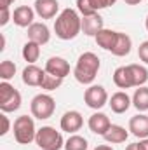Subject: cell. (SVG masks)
Returning a JSON list of instances; mask_svg holds the SVG:
<instances>
[{
	"mask_svg": "<svg viewBox=\"0 0 148 150\" xmlns=\"http://www.w3.org/2000/svg\"><path fill=\"white\" fill-rule=\"evenodd\" d=\"M61 129L66 131L68 134H75L77 131H80V127L84 126V117L82 113L77 112V110H70L61 117V122H59Z\"/></svg>",
	"mask_w": 148,
	"mask_h": 150,
	"instance_id": "obj_9",
	"label": "cell"
},
{
	"mask_svg": "<svg viewBox=\"0 0 148 150\" xmlns=\"http://www.w3.org/2000/svg\"><path fill=\"white\" fill-rule=\"evenodd\" d=\"M21 107V93L9 82H0V110L4 113L16 112Z\"/></svg>",
	"mask_w": 148,
	"mask_h": 150,
	"instance_id": "obj_5",
	"label": "cell"
},
{
	"mask_svg": "<svg viewBox=\"0 0 148 150\" xmlns=\"http://www.w3.org/2000/svg\"><path fill=\"white\" fill-rule=\"evenodd\" d=\"M35 9H32L30 5H19L18 9H14L12 12V21L16 26L19 28H30L33 25V19H35Z\"/></svg>",
	"mask_w": 148,
	"mask_h": 150,
	"instance_id": "obj_8",
	"label": "cell"
},
{
	"mask_svg": "<svg viewBox=\"0 0 148 150\" xmlns=\"http://www.w3.org/2000/svg\"><path fill=\"white\" fill-rule=\"evenodd\" d=\"M35 136L37 129L33 119L28 115H19L14 120V140L19 145H30L32 142H35Z\"/></svg>",
	"mask_w": 148,
	"mask_h": 150,
	"instance_id": "obj_4",
	"label": "cell"
},
{
	"mask_svg": "<svg viewBox=\"0 0 148 150\" xmlns=\"http://www.w3.org/2000/svg\"><path fill=\"white\" fill-rule=\"evenodd\" d=\"M125 150H140V145L138 143H131V145H127Z\"/></svg>",
	"mask_w": 148,
	"mask_h": 150,
	"instance_id": "obj_34",
	"label": "cell"
},
{
	"mask_svg": "<svg viewBox=\"0 0 148 150\" xmlns=\"http://www.w3.org/2000/svg\"><path fill=\"white\" fill-rule=\"evenodd\" d=\"M131 47H132L131 37H129L127 33L118 32V33H117V42H115V45H113V49H111V54H113V56H118V58L127 56V54L131 52Z\"/></svg>",
	"mask_w": 148,
	"mask_h": 150,
	"instance_id": "obj_19",
	"label": "cell"
},
{
	"mask_svg": "<svg viewBox=\"0 0 148 150\" xmlns=\"http://www.w3.org/2000/svg\"><path fill=\"white\" fill-rule=\"evenodd\" d=\"M45 72L54 77H59V79H65L66 75H70V63L65 59V58H59V56H52L47 59L45 63Z\"/></svg>",
	"mask_w": 148,
	"mask_h": 150,
	"instance_id": "obj_10",
	"label": "cell"
},
{
	"mask_svg": "<svg viewBox=\"0 0 148 150\" xmlns=\"http://www.w3.org/2000/svg\"><path fill=\"white\" fill-rule=\"evenodd\" d=\"M131 103H132V100L124 91H118V93L111 94V98L108 100V105H110V108L113 113H125L129 110Z\"/></svg>",
	"mask_w": 148,
	"mask_h": 150,
	"instance_id": "obj_16",
	"label": "cell"
},
{
	"mask_svg": "<svg viewBox=\"0 0 148 150\" xmlns=\"http://www.w3.org/2000/svg\"><path fill=\"white\" fill-rule=\"evenodd\" d=\"M113 82H115V86L120 87V89L134 87V80H132V74H131L129 65H127V67H118V68L113 72Z\"/></svg>",
	"mask_w": 148,
	"mask_h": 150,
	"instance_id": "obj_18",
	"label": "cell"
},
{
	"mask_svg": "<svg viewBox=\"0 0 148 150\" xmlns=\"http://www.w3.org/2000/svg\"><path fill=\"white\" fill-rule=\"evenodd\" d=\"M84 101L89 108L99 110L108 103V93L103 86H89L84 93Z\"/></svg>",
	"mask_w": 148,
	"mask_h": 150,
	"instance_id": "obj_7",
	"label": "cell"
},
{
	"mask_svg": "<svg viewBox=\"0 0 148 150\" xmlns=\"http://www.w3.org/2000/svg\"><path fill=\"white\" fill-rule=\"evenodd\" d=\"M9 21H11V12H9V7H4V9H2V14H0V26H5Z\"/></svg>",
	"mask_w": 148,
	"mask_h": 150,
	"instance_id": "obj_29",
	"label": "cell"
},
{
	"mask_svg": "<svg viewBox=\"0 0 148 150\" xmlns=\"http://www.w3.org/2000/svg\"><path fill=\"white\" fill-rule=\"evenodd\" d=\"M87 140L84 136L72 134L66 142H65V150H87Z\"/></svg>",
	"mask_w": 148,
	"mask_h": 150,
	"instance_id": "obj_25",
	"label": "cell"
},
{
	"mask_svg": "<svg viewBox=\"0 0 148 150\" xmlns=\"http://www.w3.org/2000/svg\"><path fill=\"white\" fill-rule=\"evenodd\" d=\"M54 32H56V37L61 40H73L82 32V18L75 9H70V7L61 11L54 21Z\"/></svg>",
	"mask_w": 148,
	"mask_h": 150,
	"instance_id": "obj_1",
	"label": "cell"
},
{
	"mask_svg": "<svg viewBox=\"0 0 148 150\" xmlns=\"http://www.w3.org/2000/svg\"><path fill=\"white\" fill-rule=\"evenodd\" d=\"M138 145H140V150H148V138H143Z\"/></svg>",
	"mask_w": 148,
	"mask_h": 150,
	"instance_id": "obj_31",
	"label": "cell"
},
{
	"mask_svg": "<svg viewBox=\"0 0 148 150\" xmlns=\"http://www.w3.org/2000/svg\"><path fill=\"white\" fill-rule=\"evenodd\" d=\"M124 2H125L127 5H138V4H140L141 0H124Z\"/></svg>",
	"mask_w": 148,
	"mask_h": 150,
	"instance_id": "obj_35",
	"label": "cell"
},
{
	"mask_svg": "<svg viewBox=\"0 0 148 150\" xmlns=\"http://www.w3.org/2000/svg\"><path fill=\"white\" fill-rule=\"evenodd\" d=\"M87 126H89V129H91L94 134L105 136V134H106V131L110 129L111 122H110V119H108V115H106V113L96 112V113H92V115L89 117Z\"/></svg>",
	"mask_w": 148,
	"mask_h": 150,
	"instance_id": "obj_11",
	"label": "cell"
},
{
	"mask_svg": "<svg viewBox=\"0 0 148 150\" xmlns=\"http://www.w3.org/2000/svg\"><path fill=\"white\" fill-rule=\"evenodd\" d=\"M99 67H101V61L99 58L94 54V52H84L78 56L77 59V65L73 68V75L77 79V82L80 84H92L96 75L99 72Z\"/></svg>",
	"mask_w": 148,
	"mask_h": 150,
	"instance_id": "obj_2",
	"label": "cell"
},
{
	"mask_svg": "<svg viewBox=\"0 0 148 150\" xmlns=\"http://www.w3.org/2000/svg\"><path fill=\"white\" fill-rule=\"evenodd\" d=\"M33 9H35L38 18L52 19L59 11V4H58V0H35Z\"/></svg>",
	"mask_w": 148,
	"mask_h": 150,
	"instance_id": "obj_12",
	"label": "cell"
},
{
	"mask_svg": "<svg viewBox=\"0 0 148 150\" xmlns=\"http://www.w3.org/2000/svg\"><path fill=\"white\" fill-rule=\"evenodd\" d=\"M0 120H2V131H0V134L4 136V134H7V133H9L11 122H9V119H7V115H5V113H2V115H0Z\"/></svg>",
	"mask_w": 148,
	"mask_h": 150,
	"instance_id": "obj_30",
	"label": "cell"
},
{
	"mask_svg": "<svg viewBox=\"0 0 148 150\" xmlns=\"http://www.w3.org/2000/svg\"><path fill=\"white\" fill-rule=\"evenodd\" d=\"M132 105L136 107V110L140 112H147L148 110V87L141 86L134 91V96H132Z\"/></svg>",
	"mask_w": 148,
	"mask_h": 150,
	"instance_id": "obj_22",
	"label": "cell"
},
{
	"mask_svg": "<svg viewBox=\"0 0 148 150\" xmlns=\"http://www.w3.org/2000/svg\"><path fill=\"white\" fill-rule=\"evenodd\" d=\"M61 84H63V79L54 77V75H51V74H47V72H45L44 80H42V84H40V87H42V89H45V91H56Z\"/></svg>",
	"mask_w": 148,
	"mask_h": 150,
	"instance_id": "obj_26",
	"label": "cell"
},
{
	"mask_svg": "<svg viewBox=\"0 0 148 150\" xmlns=\"http://www.w3.org/2000/svg\"><path fill=\"white\" fill-rule=\"evenodd\" d=\"M94 150H113V149H111L110 145H98Z\"/></svg>",
	"mask_w": 148,
	"mask_h": 150,
	"instance_id": "obj_33",
	"label": "cell"
},
{
	"mask_svg": "<svg viewBox=\"0 0 148 150\" xmlns=\"http://www.w3.org/2000/svg\"><path fill=\"white\" fill-rule=\"evenodd\" d=\"M131 74H132V80H134V87H141L148 82V70L143 65H129Z\"/></svg>",
	"mask_w": 148,
	"mask_h": 150,
	"instance_id": "obj_24",
	"label": "cell"
},
{
	"mask_svg": "<svg viewBox=\"0 0 148 150\" xmlns=\"http://www.w3.org/2000/svg\"><path fill=\"white\" fill-rule=\"evenodd\" d=\"M21 54H23L25 61H28V65H33L38 59V56H40V45L35 44V42H32V40H28V42L23 45Z\"/></svg>",
	"mask_w": 148,
	"mask_h": 150,
	"instance_id": "obj_23",
	"label": "cell"
},
{
	"mask_svg": "<svg viewBox=\"0 0 148 150\" xmlns=\"http://www.w3.org/2000/svg\"><path fill=\"white\" fill-rule=\"evenodd\" d=\"M28 40L35 42L38 45H44L51 40V32L47 28V25L44 23H33L30 28H28Z\"/></svg>",
	"mask_w": 148,
	"mask_h": 150,
	"instance_id": "obj_15",
	"label": "cell"
},
{
	"mask_svg": "<svg viewBox=\"0 0 148 150\" xmlns=\"http://www.w3.org/2000/svg\"><path fill=\"white\" fill-rule=\"evenodd\" d=\"M30 110H32V115H33L35 119L45 120V119L52 117V113L56 110V101H54V98L49 96V94H37V96L32 100Z\"/></svg>",
	"mask_w": 148,
	"mask_h": 150,
	"instance_id": "obj_6",
	"label": "cell"
},
{
	"mask_svg": "<svg viewBox=\"0 0 148 150\" xmlns=\"http://www.w3.org/2000/svg\"><path fill=\"white\" fill-rule=\"evenodd\" d=\"M117 33L118 32H115V30H106V28H103L98 35H96V44L101 47V49H105V51H110L113 49V45H115V42H117Z\"/></svg>",
	"mask_w": 148,
	"mask_h": 150,
	"instance_id": "obj_20",
	"label": "cell"
},
{
	"mask_svg": "<svg viewBox=\"0 0 148 150\" xmlns=\"http://www.w3.org/2000/svg\"><path fill=\"white\" fill-rule=\"evenodd\" d=\"M129 131H131V134H134L140 140L148 138V115L138 113V115L131 117V120H129Z\"/></svg>",
	"mask_w": 148,
	"mask_h": 150,
	"instance_id": "obj_13",
	"label": "cell"
},
{
	"mask_svg": "<svg viewBox=\"0 0 148 150\" xmlns=\"http://www.w3.org/2000/svg\"><path fill=\"white\" fill-rule=\"evenodd\" d=\"M115 2H117V0H108V4H110V5H113Z\"/></svg>",
	"mask_w": 148,
	"mask_h": 150,
	"instance_id": "obj_36",
	"label": "cell"
},
{
	"mask_svg": "<svg viewBox=\"0 0 148 150\" xmlns=\"http://www.w3.org/2000/svg\"><path fill=\"white\" fill-rule=\"evenodd\" d=\"M108 143H113V145H117V143H124L127 138H129V133L125 131V127H122V126H117V124H111L110 129L106 131V134L103 136Z\"/></svg>",
	"mask_w": 148,
	"mask_h": 150,
	"instance_id": "obj_21",
	"label": "cell"
},
{
	"mask_svg": "<svg viewBox=\"0 0 148 150\" xmlns=\"http://www.w3.org/2000/svg\"><path fill=\"white\" fill-rule=\"evenodd\" d=\"M145 26H147V32H148V16H147V21H145Z\"/></svg>",
	"mask_w": 148,
	"mask_h": 150,
	"instance_id": "obj_37",
	"label": "cell"
},
{
	"mask_svg": "<svg viewBox=\"0 0 148 150\" xmlns=\"http://www.w3.org/2000/svg\"><path fill=\"white\" fill-rule=\"evenodd\" d=\"M103 28H105V25H103V18L99 14H92V16H84L82 18V32L85 35L96 37Z\"/></svg>",
	"mask_w": 148,
	"mask_h": 150,
	"instance_id": "obj_14",
	"label": "cell"
},
{
	"mask_svg": "<svg viewBox=\"0 0 148 150\" xmlns=\"http://www.w3.org/2000/svg\"><path fill=\"white\" fill-rule=\"evenodd\" d=\"M12 2H14V0H0V9H4V7H9Z\"/></svg>",
	"mask_w": 148,
	"mask_h": 150,
	"instance_id": "obj_32",
	"label": "cell"
},
{
	"mask_svg": "<svg viewBox=\"0 0 148 150\" xmlns=\"http://www.w3.org/2000/svg\"><path fill=\"white\" fill-rule=\"evenodd\" d=\"M35 143L42 150H61L65 149V140L61 136L59 131H56L51 126H42L37 129V136H35Z\"/></svg>",
	"mask_w": 148,
	"mask_h": 150,
	"instance_id": "obj_3",
	"label": "cell"
},
{
	"mask_svg": "<svg viewBox=\"0 0 148 150\" xmlns=\"http://www.w3.org/2000/svg\"><path fill=\"white\" fill-rule=\"evenodd\" d=\"M44 75H45V70L38 68L37 65H28L23 70V82L26 86H32V87H40Z\"/></svg>",
	"mask_w": 148,
	"mask_h": 150,
	"instance_id": "obj_17",
	"label": "cell"
},
{
	"mask_svg": "<svg viewBox=\"0 0 148 150\" xmlns=\"http://www.w3.org/2000/svg\"><path fill=\"white\" fill-rule=\"evenodd\" d=\"M16 75V65L11 61V59H4L0 63V79L2 80H11L12 77Z\"/></svg>",
	"mask_w": 148,
	"mask_h": 150,
	"instance_id": "obj_27",
	"label": "cell"
},
{
	"mask_svg": "<svg viewBox=\"0 0 148 150\" xmlns=\"http://www.w3.org/2000/svg\"><path fill=\"white\" fill-rule=\"evenodd\" d=\"M138 56H140V59H141L143 63L148 65V40H145V42L140 44V47H138Z\"/></svg>",
	"mask_w": 148,
	"mask_h": 150,
	"instance_id": "obj_28",
	"label": "cell"
}]
</instances>
